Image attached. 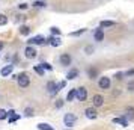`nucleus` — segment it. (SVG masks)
I'll use <instances>...</instances> for the list:
<instances>
[{
  "instance_id": "nucleus-1",
  "label": "nucleus",
  "mask_w": 134,
  "mask_h": 130,
  "mask_svg": "<svg viewBox=\"0 0 134 130\" xmlns=\"http://www.w3.org/2000/svg\"><path fill=\"white\" fill-rule=\"evenodd\" d=\"M17 83H18L20 88H27L30 85V79H29V74L27 73H21V74L17 76Z\"/></svg>"
},
{
  "instance_id": "nucleus-2",
  "label": "nucleus",
  "mask_w": 134,
  "mask_h": 130,
  "mask_svg": "<svg viewBox=\"0 0 134 130\" xmlns=\"http://www.w3.org/2000/svg\"><path fill=\"white\" fill-rule=\"evenodd\" d=\"M27 44L29 45H45V44H50L48 43V39H45L44 37H41V35H38V37H35V38H30L29 41H27Z\"/></svg>"
},
{
  "instance_id": "nucleus-3",
  "label": "nucleus",
  "mask_w": 134,
  "mask_h": 130,
  "mask_svg": "<svg viewBox=\"0 0 134 130\" xmlns=\"http://www.w3.org/2000/svg\"><path fill=\"white\" fill-rule=\"evenodd\" d=\"M59 62H60L62 67H69L72 64V56L69 53H62L60 58H59Z\"/></svg>"
},
{
  "instance_id": "nucleus-4",
  "label": "nucleus",
  "mask_w": 134,
  "mask_h": 130,
  "mask_svg": "<svg viewBox=\"0 0 134 130\" xmlns=\"http://www.w3.org/2000/svg\"><path fill=\"white\" fill-rule=\"evenodd\" d=\"M98 86L101 88V89H110V86H111L110 77H107V76H103V77H99V80H98Z\"/></svg>"
},
{
  "instance_id": "nucleus-5",
  "label": "nucleus",
  "mask_w": 134,
  "mask_h": 130,
  "mask_svg": "<svg viewBox=\"0 0 134 130\" xmlns=\"http://www.w3.org/2000/svg\"><path fill=\"white\" fill-rule=\"evenodd\" d=\"M77 121V117L74 115V113H66L65 117H63V124L66 126V127H72L74 124Z\"/></svg>"
},
{
  "instance_id": "nucleus-6",
  "label": "nucleus",
  "mask_w": 134,
  "mask_h": 130,
  "mask_svg": "<svg viewBox=\"0 0 134 130\" xmlns=\"http://www.w3.org/2000/svg\"><path fill=\"white\" fill-rule=\"evenodd\" d=\"M36 55H38V51H36V49H35L33 45H27V47L24 49V56L27 58V59H35Z\"/></svg>"
},
{
  "instance_id": "nucleus-7",
  "label": "nucleus",
  "mask_w": 134,
  "mask_h": 130,
  "mask_svg": "<svg viewBox=\"0 0 134 130\" xmlns=\"http://www.w3.org/2000/svg\"><path fill=\"white\" fill-rule=\"evenodd\" d=\"M75 98L79 100V101H86V98H87V89H86L85 86L77 88V95H75Z\"/></svg>"
},
{
  "instance_id": "nucleus-8",
  "label": "nucleus",
  "mask_w": 134,
  "mask_h": 130,
  "mask_svg": "<svg viewBox=\"0 0 134 130\" xmlns=\"http://www.w3.org/2000/svg\"><path fill=\"white\" fill-rule=\"evenodd\" d=\"M47 91H48L50 95H56L57 91H59V86H57V83L53 80H48L47 82Z\"/></svg>"
},
{
  "instance_id": "nucleus-9",
  "label": "nucleus",
  "mask_w": 134,
  "mask_h": 130,
  "mask_svg": "<svg viewBox=\"0 0 134 130\" xmlns=\"http://www.w3.org/2000/svg\"><path fill=\"white\" fill-rule=\"evenodd\" d=\"M92 103H93V107H101L104 105V97L101 94H95L92 97Z\"/></svg>"
},
{
  "instance_id": "nucleus-10",
  "label": "nucleus",
  "mask_w": 134,
  "mask_h": 130,
  "mask_svg": "<svg viewBox=\"0 0 134 130\" xmlns=\"http://www.w3.org/2000/svg\"><path fill=\"white\" fill-rule=\"evenodd\" d=\"M93 39H95L97 43L104 41V30H103V27H98V29H95V32H93Z\"/></svg>"
},
{
  "instance_id": "nucleus-11",
  "label": "nucleus",
  "mask_w": 134,
  "mask_h": 130,
  "mask_svg": "<svg viewBox=\"0 0 134 130\" xmlns=\"http://www.w3.org/2000/svg\"><path fill=\"white\" fill-rule=\"evenodd\" d=\"M85 115L89 118V119H95V118L98 117V112H97V109L92 106V107H87V109L85 111Z\"/></svg>"
},
{
  "instance_id": "nucleus-12",
  "label": "nucleus",
  "mask_w": 134,
  "mask_h": 130,
  "mask_svg": "<svg viewBox=\"0 0 134 130\" xmlns=\"http://www.w3.org/2000/svg\"><path fill=\"white\" fill-rule=\"evenodd\" d=\"M77 77H79V70L77 68H71L68 71V74H66L68 80H72V79H77Z\"/></svg>"
},
{
  "instance_id": "nucleus-13",
  "label": "nucleus",
  "mask_w": 134,
  "mask_h": 130,
  "mask_svg": "<svg viewBox=\"0 0 134 130\" xmlns=\"http://www.w3.org/2000/svg\"><path fill=\"white\" fill-rule=\"evenodd\" d=\"M12 70H14V65H6V67H3V68H2V71H0V74L6 77V76L12 74Z\"/></svg>"
},
{
  "instance_id": "nucleus-14",
  "label": "nucleus",
  "mask_w": 134,
  "mask_h": 130,
  "mask_svg": "<svg viewBox=\"0 0 134 130\" xmlns=\"http://www.w3.org/2000/svg\"><path fill=\"white\" fill-rule=\"evenodd\" d=\"M113 123H116V124H121V126H124V127H127V126H128V119H127V117L124 115V117L115 118V119H113Z\"/></svg>"
},
{
  "instance_id": "nucleus-15",
  "label": "nucleus",
  "mask_w": 134,
  "mask_h": 130,
  "mask_svg": "<svg viewBox=\"0 0 134 130\" xmlns=\"http://www.w3.org/2000/svg\"><path fill=\"white\" fill-rule=\"evenodd\" d=\"M87 76H89V79H95L98 76V70L95 67H89L87 68Z\"/></svg>"
},
{
  "instance_id": "nucleus-16",
  "label": "nucleus",
  "mask_w": 134,
  "mask_h": 130,
  "mask_svg": "<svg viewBox=\"0 0 134 130\" xmlns=\"http://www.w3.org/2000/svg\"><path fill=\"white\" fill-rule=\"evenodd\" d=\"M113 26H116L115 21H110V20H103L101 23H99V27H113Z\"/></svg>"
},
{
  "instance_id": "nucleus-17",
  "label": "nucleus",
  "mask_w": 134,
  "mask_h": 130,
  "mask_svg": "<svg viewBox=\"0 0 134 130\" xmlns=\"http://www.w3.org/2000/svg\"><path fill=\"white\" fill-rule=\"evenodd\" d=\"M125 112H127V113H125V117H127V119H130V118H131V119H134V107H131V106H128L127 109H125Z\"/></svg>"
},
{
  "instance_id": "nucleus-18",
  "label": "nucleus",
  "mask_w": 134,
  "mask_h": 130,
  "mask_svg": "<svg viewBox=\"0 0 134 130\" xmlns=\"http://www.w3.org/2000/svg\"><path fill=\"white\" fill-rule=\"evenodd\" d=\"M75 95H77V88H75V89H71V91L68 92V95H66V101H74Z\"/></svg>"
},
{
  "instance_id": "nucleus-19",
  "label": "nucleus",
  "mask_w": 134,
  "mask_h": 130,
  "mask_svg": "<svg viewBox=\"0 0 134 130\" xmlns=\"http://www.w3.org/2000/svg\"><path fill=\"white\" fill-rule=\"evenodd\" d=\"M48 43L51 44L53 47H59V45H60V39L56 38V37H51V38H48Z\"/></svg>"
},
{
  "instance_id": "nucleus-20",
  "label": "nucleus",
  "mask_w": 134,
  "mask_h": 130,
  "mask_svg": "<svg viewBox=\"0 0 134 130\" xmlns=\"http://www.w3.org/2000/svg\"><path fill=\"white\" fill-rule=\"evenodd\" d=\"M33 71H35V73H36L38 76H41V77H42V76L45 74V70H44L42 67H41V65H35V67H33Z\"/></svg>"
},
{
  "instance_id": "nucleus-21",
  "label": "nucleus",
  "mask_w": 134,
  "mask_h": 130,
  "mask_svg": "<svg viewBox=\"0 0 134 130\" xmlns=\"http://www.w3.org/2000/svg\"><path fill=\"white\" fill-rule=\"evenodd\" d=\"M38 129L39 130H54L50 124H45V123H39L38 124Z\"/></svg>"
},
{
  "instance_id": "nucleus-22",
  "label": "nucleus",
  "mask_w": 134,
  "mask_h": 130,
  "mask_svg": "<svg viewBox=\"0 0 134 130\" xmlns=\"http://www.w3.org/2000/svg\"><path fill=\"white\" fill-rule=\"evenodd\" d=\"M20 33H21V35H29V33H30V27H29V26H21V27H20Z\"/></svg>"
},
{
  "instance_id": "nucleus-23",
  "label": "nucleus",
  "mask_w": 134,
  "mask_h": 130,
  "mask_svg": "<svg viewBox=\"0 0 134 130\" xmlns=\"http://www.w3.org/2000/svg\"><path fill=\"white\" fill-rule=\"evenodd\" d=\"M33 6H35V8H45V6H47V3H45L44 0H36V2L33 3Z\"/></svg>"
},
{
  "instance_id": "nucleus-24",
  "label": "nucleus",
  "mask_w": 134,
  "mask_h": 130,
  "mask_svg": "<svg viewBox=\"0 0 134 130\" xmlns=\"http://www.w3.org/2000/svg\"><path fill=\"white\" fill-rule=\"evenodd\" d=\"M93 50H95L93 45H86V47H85V53H86V55H92V53H93Z\"/></svg>"
},
{
  "instance_id": "nucleus-25",
  "label": "nucleus",
  "mask_w": 134,
  "mask_h": 130,
  "mask_svg": "<svg viewBox=\"0 0 134 130\" xmlns=\"http://www.w3.org/2000/svg\"><path fill=\"white\" fill-rule=\"evenodd\" d=\"M6 23H8V17L3 15V14H0V26H5Z\"/></svg>"
},
{
  "instance_id": "nucleus-26",
  "label": "nucleus",
  "mask_w": 134,
  "mask_h": 130,
  "mask_svg": "<svg viewBox=\"0 0 134 130\" xmlns=\"http://www.w3.org/2000/svg\"><path fill=\"white\" fill-rule=\"evenodd\" d=\"M86 29H80V30L77 32H72V33H69V37H79V35H81V33H85Z\"/></svg>"
},
{
  "instance_id": "nucleus-27",
  "label": "nucleus",
  "mask_w": 134,
  "mask_h": 130,
  "mask_svg": "<svg viewBox=\"0 0 134 130\" xmlns=\"http://www.w3.org/2000/svg\"><path fill=\"white\" fill-rule=\"evenodd\" d=\"M127 89H128V91H131V92H134V80H130V82H128Z\"/></svg>"
},
{
  "instance_id": "nucleus-28",
  "label": "nucleus",
  "mask_w": 134,
  "mask_h": 130,
  "mask_svg": "<svg viewBox=\"0 0 134 130\" xmlns=\"http://www.w3.org/2000/svg\"><path fill=\"white\" fill-rule=\"evenodd\" d=\"M8 115H9V113H8L6 111L0 109V119H6V118H8Z\"/></svg>"
},
{
  "instance_id": "nucleus-29",
  "label": "nucleus",
  "mask_w": 134,
  "mask_h": 130,
  "mask_svg": "<svg viewBox=\"0 0 134 130\" xmlns=\"http://www.w3.org/2000/svg\"><path fill=\"white\" fill-rule=\"evenodd\" d=\"M50 32H51L53 35H59V37H60V29H57V27H51Z\"/></svg>"
},
{
  "instance_id": "nucleus-30",
  "label": "nucleus",
  "mask_w": 134,
  "mask_h": 130,
  "mask_svg": "<svg viewBox=\"0 0 134 130\" xmlns=\"http://www.w3.org/2000/svg\"><path fill=\"white\" fill-rule=\"evenodd\" d=\"M20 118V115H17V113H14V115H9V123H14V121H17Z\"/></svg>"
},
{
  "instance_id": "nucleus-31",
  "label": "nucleus",
  "mask_w": 134,
  "mask_h": 130,
  "mask_svg": "<svg viewBox=\"0 0 134 130\" xmlns=\"http://www.w3.org/2000/svg\"><path fill=\"white\" fill-rule=\"evenodd\" d=\"M33 109H32V107H26V111H24V113L26 115H27V117H32V115H33Z\"/></svg>"
},
{
  "instance_id": "nucleus-32",
  "label": "nucleus",
  "mask_w": 134,
  "mask_h": 130,
  "mask_svg": "<svg viewBox=\"0 0 134 130\" xmlns=\"http://www.w3.org/2000/svg\"><path fill=\"white\" fill-rule=\"evenodd\" d=\"M54 106L57 107V109H60L62 106H63V100L62 98H59V100H56V103H54Z\"/></svg>"
},
{
  "instance_id": "nucleus-33",
  "label": "nucleus",
  "mask_w": 134,
  "mask_h": 130,
  "mask_svg": "<svg viewBox=\"0 0 134 130\" xmlns=\"http://www.w3.org/2000/svg\"><path fill=\"white\" fill-rule=\"evenodd\" d=\"M39 65H41V67H42L44 70H48V71H50L51 68H53V67H51L50 64H45V62H42V64H39Z\"/></svg>"
},
{
  "instance_id": "nucleus-34",
  "label": "nucleus",
  "mask_w": 134,
  "mask_h": 130,
  "mask_svg": "<svg viewBox=\"0 0 134 130\" xmlns=\"http://www.w3.org/2000/svg\"><path fill=\"white\" fill-rule=\"evenodd\" d=\"M124 73H116V79H118V80H122V79H124Z\"/></svg>"
},
{
  "instance_id": "nucleus-35",
  "label": "nucleus",
  "mask_w": 134,
  "mask_h": 130,
  "mask_svg": "<svg viewBox=\"0 0 134 130\" xmlns=\"http://www.w3.org/2000/svg\"><path fill=\"white\" fill-rule=\"evenodd\" d=\"M125 76H134V70H130V71H127V73H124Z\"/></svg>"
},
{
  "instance_id": "nucleus-36",
  "label": "nucleus",
  "mask_w": 134,
  "mask_h": 130,
  "mask_svg": "<svg viewBox=\"0 0 134 130\" xmlns=\"http://www.w3.org/2000/svg\"><path fill=\"white\" fill-rule=\"evenodd\" d=\"M18 8L20 9H27V5L26 3H21V5H18Z\"/></svg>"
},
{
  "instance_id": "nucleus-37",
  "label": "nucleus",
  "mask_w": 134,
  "mask_h": 130,
  "mask_svg": "<svg viewBox=\"0 0 134 130\" xmlns=\"http://www.w3.org/2000/svg\"><path fill=\"white\" fill-rule=\"evenodd\" d=\"M65 85H66V82H60V83H59L57 86H59V88H63V86H65ZM59 91H60V89H59Z\"/></svg>"
},
{
  "instance_id": "nucleus-38",
  "label": "nucleus",
  "mask_w": 134,
  "mask_h": 130,
  "mask_svg": "<svg viewBox=\"0 0 134 130\" xmlns=\"http://www.w3.org/2000/svg\"><path fill=\"white\" fill-rule=\"evenodd\" d=\"M3 47H5V44H3V41H0V50L3 49Z\"/></svg>"
}]
</instances>
